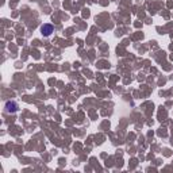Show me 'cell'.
<instances>
[{
	"label": "cell",
	"instance_id": "1",
	"mask_svg": "<svg viewBox=\"0 0 173 173\" xmlns=\"http://www.w3.org/2000/svg\"><path fill=\"white\" fill-rule=\"evenodd\" d=\"M41 31H42V34L45 35V37H49V35L53 33V26H50V25H45V26H42Z\"/></svg>",
	"mask_w": 173,
	"mask_h": 173
}]
</instances>
